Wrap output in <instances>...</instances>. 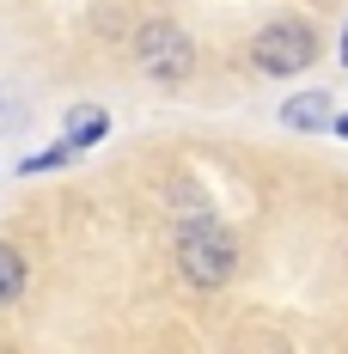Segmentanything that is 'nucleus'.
<instances>
[{
	"instance_id": "f257e3e1",
	"label": "nucleus",
	"mask_w": 348,
	"mask_h": 354,
	"mask_svg": "<svg viewBox=\"0 0 348 354\" xmlns=\"http://www.w3.org/2000/svg\"><path fill=\"white\" fill-rule=\"evenodd\" d=\"M172 257H177V275L196 287V293H220V287L239 275V239H232V226L214 220V214H202V208L177 226Z\"/></svg>"
},
{
	"instance_id": "f03ea898",
	"label": "nucleus",
	"mask_w": 348,
	"mask_h": 354,
	"mask_svg": "<svg viewBox=\"0 0 348 354\" xmlns=\"http://www.w3.org/2000/svg\"><path fill=\"white\" fill-rule=\"evenodd\" d=\"M318 55H324V37L300 12L269 19L263 31H250V43H244V62H250V73H263V80H293V73L312 68Z\"/></svg>"
},
{
	"instance_id": "7ed1b4c3",
	"label": "nucleus",
	"mask_w": 348,
	"mask_h": 354,
	"mask_svg": "<svg viewBox=\"0 0 348 354\" xmlns=\"http://www.w3.org/2000/svg\"><path fill=\"white\" fill-rule=\"evenodd\" d=\"M196 37L183 31L177 19H147L135 31V68L140 80H153V86H183L190 73H196Z\"/></svg>"
},
{
	"instance_id": "20e7f679",
	"label": "nucleus",
	"mask_w": 348,
	"mask_h": 354,
	"mask_svg": "<svg viewBox=\"0 0 348 354\" xmlns=\"http://www.w3.org/2000/svg\"><path fill=\"white\" fill-rule=\"evenodd\" d=\"M330 92H293L287 104H281V129H293V135H318V129H330Z\"/></svg>"
},
{
	"instance_id": "39448f33",
	"label": "nucleus",
	"mask_w": 348,
	"mask_h": 354,
	"mask_svg": "<svg viewBox=\"0 0 348 354\" xmlns=\"http://www.w3.org/2000/svg\"><path fill=\"white\" fill-rule=\"evenodd\" d=\"M25 281H31V269H25V250L0 239V312H12V306L25 299Z\"/></svg>"
},
{
	"instance_id": "423d86ee",
	"label": "nucleus",
	"mask_w": 348,
	"mask_h": 354,
	"mask_svg": "<svg viewBox=\"0 0 348 354\" xmlns=\"http://www.w3.org/2000/svg\"><path fill=\"white\" fill-rule=\"evenodd\" d=\"M330 129H336V135L348 141V110H336V116H330Z\"/></svg>"
},
{
	"instance_id": "0eeeda50",
	"label": "nucleus",
	"mask_w": 348,
	"mask_h": 354,
	"mask_svg": "<svg viewBox=\"0 0 348 354\" xmlns=\"http://www.w3.org/2000/svg\"><path fill=\"white\" fill-rule=\"evenodd\" d=\"M342 68H348V25H342Z\"/></svg>"
}]
</instances>
